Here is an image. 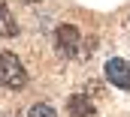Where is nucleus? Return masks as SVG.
I'll list each match as a JSON object with an SVG mask.
<instances>
[{
    "label": "nucleus",
    "mask_w": 130,
    "mask_h": 117,
    "mask_svg": "<svg viewBox=\"0 0 130 117\" xmlns=\"http://www.w3.org/2000/svg\"><path fill=\"white\" fill-rule=\"evenodd\" d=\"M0 84L9 90H21L27 84V72L15 54H0Z\"/></svg>",
    "instance_id": "obj_1"
},
{
    "label": "nucleus",
    "mask_w": 130,
    "mask_h": 117,
    "mask_svg": "<svg viewBox=\"0 0 130 117\" xmlns=\"http://www.w3.org/2000/svg\"><path fill=\"white\" fill-rule=\"evenodd\" d=\"M55 45H58V54L61 57H76L79 54V45H82V33L73 24H61L58 27V36H55Z\"/></svg>",
    "instance_id": "obj_2"
},
{
    "label": "nucleus",
    "mask_w": 130,
    "mask_h": 117,
    "mask_svg": "<svg viewBox=\"0 0 130 117\" xmlns=\"http://www.w3.org/2000/svg\"><path fill=\"white\" fill-rule=\"evenodd\" d=\"M106 78L121 90H130V63L121 57H112L106 63Z\"/></svg>",
    "instance_id": "obj_3"
},
{
    "label": "nucleus",
    "mask_w": 130,
    "mask_h": 117,
    "mask_svg": "<svg viewBox=\"0 0 130 117\" xmlns=\"http://www.w3.org/2000/svg\"><path fill=\"white\" fill-rule=\"evenodd\" d=\"M67 108H70V114H73V117H94V114H97L94 102H91L88 96H79V93L67 99Z\"/></svg>",
    "instance_id": "obj_4"
},
{
    "label": "nucleus",
    "mask_w": 130,
    "mask_h": 117,
    "mask_svg": "<svg viewBox=\"0 0 130 117\" xmlns=\"http://www.w3.org/2000/svg\"><path fill=\"white\" fill-rule=\"evenodd\" d=\"M15 33H18V24H15V18H12L9 6L0 0V36H15Z\"/></svg>",
    "instance_id": "obj_5"
},
{
    "label": "nucleus",
    "mask_w": 130,
    "mask_h": 117,
    "mask_svg": "<svg viewBox=\"0 0 130 117\" xmlns=\"http://www.w3.org/2000/svg\"><path fill=\"white\" fill-rule=\"evenodd\" d=\"M27 117H58V111L52 105H45V102H36V105L27 108Z\"/></svg>",
    "instance_id": "obj_6"
},
{
    "label": "nucleus",
    "mask_w": 130,
    "mask_h": 117,
    "mask_svg": "<svg viewBox=\"0 0 130 117\" xmlns=\"http://www.w3.org/2000/svg\"><path fill=\"white\" fill-rule=\"evenodd\" d=\"M21 3H39V0H21Z\"/></svg>",
    "instance_id": "obj_7"
},
{
    "label": "nucleus",
    "mask_w": 130,
    "mask_h": 117,
    "mask_svg": "<svg viewBox=\"0 0 130 117\" xmlns=\"http://www.w3.org/2000/svg\"><path fill=\"white\" fill-rule=\"evenodd\" d=\"M127 30H130V18H127Z\"/></svg>",
    "instance_id": "obj_8"
}]
</instances>
